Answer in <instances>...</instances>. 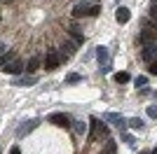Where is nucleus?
Listing matches in <instances>:
<instances>
[{
	"mask_svg": "<svg viewBox=\"0 0 157 154\" xmlns=\"http://www.w3.org/2000/svg\"><path fill=\"white\" fill-rule=\"evenodd\" d=\"M40 65H42V58H40V56H31V58H28V63L24 65V70H28V72H35V70L40 68Z\"/></svg>",
	"mask_w": 157,
	"mask_h": 154,
	"instance_id": "obj_13",
	"label": "nucleus"
},
{
	"mask_svg": "<svg viewBox=\"0 0 157 154\" xmlns=\"http://www.w3.org/2000/svg\"><path fill=\"white\" fill-rule=\"evenodd\" d=\"M98 12H101V7H98V5H89V16H96Z\"/></svg>",
	"mask_w": 157,
	"mask_h": 154,
	"instance_id": "obj_21",
	"label": "nucleus"
},
{
	"mask_svg": "<svg viewBox=\"0 0 157 154\" xmlns=\"http://www.w3.org/2000/svg\"><path fill=\"white\" fill-rule=\"evenodd\" d=\"M5 72H10V75L14 77H19V72H24V63H21L19 58H12L10 63H5V68H2Z\"/></svg>",
	"mask_w": 157,
	"mask_h": 154,
	"instance_id": "obj_5",
	"label": "nucleus"
},
{
	"mask_svg": "<svg viewBox=\"0 0 157 154\" xmlns=\"http://www.w3.org/2000/svg\"><path fill=\"white\" fill-rule=\"evenodd\" d=\"M73 16L80 19V16H89V5L87 2H78V5L73 7Z\"/></svg>",
	"mask_w": 157,
	"mask_h": 154,
	"instance_id": "obj_11",
	"label": "nucleus"
},
{
	"mask_svg": "<svg viewBox=\"0 0 157 154\" xmlns=\"http://www.w3.org/2000/svg\"><path fill=\"white\" fill-rule=\"evenodd\" d=\"M148 117H150V119H155V117H157V110H155V105H148Z\"/></svg>",
	"mask_w": 157,
	"mask_h": 154,
	"instance_id": "obj_22",
	"label": "nucleus"
},
{
	"mask_svg": "<svg viewBox=\"0 0 157 154\" xmlns=\"http://www.w3.org/2000/svg\"><path fill=\"white\" fill-rule=\"evenodd\" d=\"M134 84H136V86H145V84H148V77H145V75H138L136 79H134Z\"/></svg>",
	"mask_w": 157,
	"mask_h": 154,
	"instance_id": "obj_20",
	"label": "nucleus"
},
{
	"mask_svg": "<svg viewBox=\"0 0 157 154\" xmlns=\"http://www.w3.org/2000/svg\"><path fill=\"white\" fill-rule=\"evenodd\" d=\"M150 16H157V2H155V0L150 2Z\"/></svg>",
	"mask_w": 157,
	"mask_h": 154,
	"instance_id": "obj_24",
	"label": "nucleus"
},
{
	"mask_svg": "<svg viewBox=\"0 0 157 154\" xmlns=\"http://www.w3.org/2000/svg\"><path fill=\"white\" fill-rule=\"evenodd\" d=\"M143 154H145V152H143Z\"/></svg>",
	"mask_w": 157,
	"mask_h": 154,
	"instance_id": "obj_28",
	"label": "nucleus"
},
{
	"mask_svg": "<svg viewBox=\"0 0 157 154\" xmlns=\"http://www.w3.org/2000/svg\"><path fill=\"white\" fill-rule=\"evenodd\" d=\"M96 58L101 65H108V47H96Z\"/></svg>",
	"mask_w": 157,
	"mask_h": 154,
	"instance_id": "obj_14",
	"label": "nucleus"
},
{
	"mask_svg": "<svg viewBox=\"0 0 157 154\" xmlns=\"http://www.w3.org/2000/svg\"><path fill=\"white\" fill-rule=\"evenodd\" d=\"M127 126H131V128H143L145 122L141 119V117H134V119H129V122H127Z\"/></svg>",
	"mask_w": 157,
	"mask_h": 154,
	"instance_id": "obj_15",
	"label": "nucleus"
},
{
	"mask_svg": "<svg viewBox=\"0 0 157 154\" xmlns=\"http://www.w3.org/2000/svg\"><path fill=\"white\" fill-rule=\"evenodd\" d=\"M47 122L54 124V126H59V128H68L71 126V119H68V115H63V112H52V115L47 117Z\"/></svg>",
	"mask_w": 157,
	"mask_h": 154,
	"instance_id": "obj_2",
	"label": "nucleus"
},
{
	"mask_svg": "<svg viewBox=\"0 0 157 154\" xmlns=\"http://www.w3.org/2000/svg\"><path fill=\"white\" fill-rule=\"evenodd\" d=\"M122 138H124V142H127V145H131V147H134V145H136V142H134V138H131L129 133H124V135H122Z\"/></svg>",
	"mask_w": 157,
	"mask_h": 154,
	"instance_id": "obj_23",
	"label": "nucleus"
},
{
	"mask_svg": "<svg viewBox=\"0 0 157 154\" xmlns=\"http://www.w3.org/2000/svg\"><path fill=\"white\" fill-rule=\"evenodd\" d=\"M115 19H117V24H127V21L131 19V12H129V7H117V12H115Z\"/></svg>",
	"mask_w": 157,
	"mask_h": 154,
	"instance_id": "obj_9",
	"label": "nucleus"
},
{
	"mask_svg": "<svg viewBox=\"0 0 157 154\" xmlns=\"http://www.w3.org/2000/svg\"><path fill=\"white\" fill-rule=\"evenodd\" d=\"M5 51H7V47L2 45V42H0V56H2V54H5Z\"/></svg>",
	"mask_w": 157,
	"mask_h": 154,
	"instance_id": "obj_27",
	"label": "nucleus"
},
{
	"mask_svg": "<svg viewBox=\"0 0 157 154\" xmlns=\"http://www.w3.org/2000/svg\"><path fill=\"white\" fill-rule=\"evenodd\" d=\"M38 82V77L35 75H24V77H14V86H33V84Z\"/></svg>",
	"mask_w": 157,
	"mask_h": 154,
	"instance_id": "obj_7",
	"label": "nucleus"
},
{
	"mask_svg": "<svg viewBox=\"0 0 157 154\" xmlns=\"http://www.w3.org/2000/svg\"><path fill=\"white\" fill-rule=\"evenodd\" d=\"M61 49H63V54H61V61H66V58H68V56H73V54H75V49H78V45H75V42H71V40H66Z\"/></svg>",
	"mask_w": 157,
	"mask_h": 154,
	"instance_id": "obj_12",
	"label": "nucleus"
},
{
	"mask_svg": "<svg viewBox=\"0 0 157 154\" xmlns=\"http://www.w3.org/2000/svg\"><path fill=\"white\" fill-rule=\"evenodd\" d=\"M10 154H21V149L19 147H12V149H10Z\"/></svg>",
	"mask_w": 157,
	"mask_h": 154,
	"instance_id": "obj_26",
	"label": "nucleus"
},
{
	"mask_svg": "<svg viewBox=\"0 0 157 154\" xmlns=\"http://www.w3.org/2000/svg\"><path fill=\"white\" fill-rule=\"evenodd\" d=\"M117 152V145H115V142H108V145H105V149L101 154H115Z\"/></svg>",
	"mask_w": 157,
	"mask_h": 154,
	"instance_id": "obj_19",
	"label": "nucleus"
},
{
	"mask_svg": "<svg viewBox=\"0 0 157 154\" xmlns=\"http://www.w3.org/2000/svg\"><path fill=\"white\" fill-rule=\"evenodd\" d=\"M40 126V119H31V122H24L19 128H17V138H26L31 131H35V128Z\"/></svg>",
	"mask_w": 157,
	"mask_h": 154,
	"instance_id": "obj_4",
	"label": "nucleus"
},
{
	"mask_svg": "<svg viewBox=\"0 0 157 154\" xmlns=\"http://www.w3.org/2000/svg\"><path fill=\"white\" fill-rule=\"evenodd\" d=\"M68 35H71L73 38V42H75V45H82V42H85V35H82V31H80L78 26H71V28H68Z\"/></svg>",
	"mask_w": 157,
	"mask_h": 154,
	"instance_id": "obj_10",
	"label": "nucleus"
},
{
	"mask_svg": "<svg viewBox=\"0 0 157 154\" xmlns=\"http://www.w3.org/2000/svg\"><path fill=\"white\" fill-rule=\"evenodd\" d=\"M75 133H78V135H85L87 133V124L85 122H75Z\"/></svg>",
	"mask_w": 157,
	"mask_h": 154,
	"instance_id": "obj_17",
	"label": "nucleus"
},
{
	"mask_svg": "<svg viewBox=\"0 0 157 154\" xmlns=\"http://www.w3.org/2000/svg\"><path fill=\"white\" fill-rule=\"evenodd\" d=\"M66 82H68V84H75V82H82V77H80L78 72H71V75L66 77Z\"/></svg>",
	"mask_w": 157,
	"mask_h": 154,
	"instance_id": "obj_18",
	"label": "nucleus"
},
{
	"mask_svg": "<svg viewBox=\"0 0 157 154\" xmlns=\"http://www.w3.org/2000/svg\"><path fill=\"white\" fill-rule=\"evenodd\" d=\"M103 119H105V122H113V126L120 128V131H124V128H127V119L122 115H117V112H105Z\"/></svg>",
	"mask_w": 157,
	"mask_h": 154,
	"instance_id": "obj_3",
	"label": "nucleus"
},
{
	"mask_svg": "<svg viewBox=\"0 0 157 154\" xmlns=\"http://www.w3.org/2000/svg\"><path fill=\"white\" fill-rule=\"evenodd\" d=\"M59 65H61V54L56 49H49L45 54V68L47 70H56Z\"/></svg>",
	"mask_w": 157,
	"mask_h": 154,
	"instance_id": "obj_1",
	"label": "nucleus"
},
{
	"mask_svg": "<svg viewBox=\"0 0 157 154\" xmlns=\"http://www.w3.org/2000/svg\"><path fill=\"white\" fill-rule=\"evenodd\" d=\"M131 77H129V72H115V82L117 84H127Z\"/></svg>",
	"mask_w": 157,
	"mask_h": 154,
	"instance_id": "obj_16",
	"label": "nucleus"
},
{
	"mask_svg": "<svg viewBox=\"0 0 157 154\" xmlns=\"http://www.w3.org/2000/svg\"><path fill=\"white\" fill-rule=\"evenodd\" d=\"M138 45H155V31H152V28H145V31L138 35Z\"/></svg>",
	"mask_w": 157,
	"mask_h": 154,
	"instance_id": "obj_8",
	"label": "nucleus"
},
{
	"mask_svg": "<svg viewBox=\"0 0 157 154\" xmlns=\"http://www.w3.org/2000/svg\"><path fill=\"white\" fill-rule=\"evenodd\" d=\"M155 56H157V45H143L141 58H143L145 63H155Z\"/></svg>",
	"mask_w": 157,
	"mask_h": 154,
	"instance_id": "obj_6",
	"label": "nucleus"
},
{
	"mask_svg": "<svg viewBox=\"0 0 157 154\" xmlns=\"http://www.w3.org/2000/svg\"><path fill=\"white\" fill-rule=\"evenodd\" d=\"M148 65H150V68H148V72H150V75H155V72H157V63H148Z\"/></svg>",
	"mask_w": 157,
	"mask_h": 154,
	"instance_id": "obj_25",
	"label": "nucleus"
}]
</instances>
